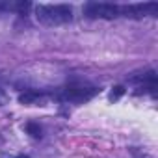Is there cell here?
<instances>
[{"label": "cell", "mask_w": 158, "mask_h": 158, "mask_svg": "<svg viewBox=\"0 0 158 158\" xmlns=\"http://www.w3.org/2000/svg\"><path fill=\"white\" fill-rule=\"evenodd\" d=\"M35 17L41 24L47 26H58V24H65L73 19V10L67 4H56V6H37L35 8Z\"/></svg>", "instance_id": "cell-1"}, {"label": "cell", "mask_w": 158, "mask_h": 158, "mask_svg": "<svg viewBox=\"0 0 158 158\" xmlns=\"http://www.w3.org/2000/svg\"><path fill=\"white\" fill-rule=\"evenodd\" d=\"M97 93L95 88H84V86H69L65 89H61V93L58 95V99L61 101H69V102H82V101H89L93 95Z\"/></svg>", "instance_id": "cell-2"}, {"label": "cell", "mask_w": 158, "mask_h": 158, "mask_svg": "<svg viewBox=\"0 0 158 158\" xmlns=\"http://www.w3.org/2000/svg\"><path fill=\"white\" fill-rule=\"evenodd\" d=\"M88 17H101V19H114L119 15V6L115 4H97V2H89L84 8Z\"/></svg>", "instance_id": "cell-3"}, {"label": "cell", "mask_w": 158, "mask_h": 158, "mask_svg": "<svg viewBox=\"0 0 158 158\" xmlns=\"http://www.w3.org/2000/svg\"><path fill=\"white\" fill-rule=\"evenodd\" d=\"M158 11V4L149 2V4H130V6H123L119 8V13H123L125 17H132V19H141L147 15H156Z\"/></svg>", "instance_id": "cell-4"}, {"label": "cell", "mask_w": 158, "mask_h": 158, "mask_svg": "<svg viewBox=\"0 0 158 158\" xmlns=\"http://www.w3.org/2000/svg\"><path fill=\"white\" fill-rule=\"evenodd\" d=\"M41 101H43V95H41L39 91H34V89L24 91V93L19 95V102H21V104H26V106L37 104V102H41Z\"/></svg>", "instance_id": "cell-5"}, {"label": "cell", "mask_w": 158, "mask_h": 158, "mask_svg": "<svg viewBox=\"0 0 158 158\" xmlns=\"http://www.w3.org/2000/svg\"><path fill=\"white\" fill-rule=\"evenodd\" d=\"M26 132L32 136V138H41L43 136V130H41V127L37 125V123H26Z\"/></svg>", "instance_id": "cell-6"}, {"label": "cell", "mask_w": 158, "mask_h": 158, "mask_svg": "<svg viewBox=\"0 0 158 158\" xmlns=\"http://www.w3.org/2000/svg\"><path fill=\"white\" fill-rule=\"evenodd\" d=\"M125 95V88L123 86H114L112 91H110V101H117Z\"/></svg>", "instance_id": "cell-7"}, {"label": "cell", "mask_w": 158, "mask_h": 158, "mask_svg": "<svg viewBox=\"0 0 158 158\" xmlns=\"http://www.w3.org/2000/svg\"><path fill=\"white\" fill-rule=\"evenodd\" d=\"M30 8H32V4H30V2H15V4H13V10H15V11H19V13H26Z\"/></svg>", "instance_id": "cell-8"}, {"label": "cell", "mask_w": 158, "mask_h": 158, "mask_svg": "<svg viewBox=\"0 0 158 158\" xmlns=\"http://www.w3.org/2000/svg\"><path fill=\"white\" fill-rule=\"evenodd\" d=\"M4 101H6V95H4V91H2V89H0V104H2Z\"/></svg>", "instance_id": "cell-9"}, {"label": "cell", "mask_w": 158, "mask_h": 158, "mask_svg": "<svg viewBox=\"0 0 158 158\" xmlns=\"http://www.w3.org/2000/svg\"><path fill=\"white\" fill-rule=\"evenodd\" d=\"M15 158H30L28 154H19V156H15Z\"/></svg>", "instance_id": "cell-10"}]
</instances>
